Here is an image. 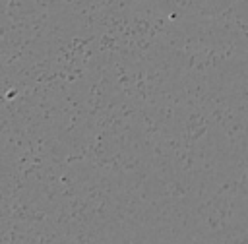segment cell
Masks as SVG:
<instances>
[]
</instances>
